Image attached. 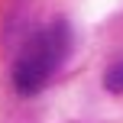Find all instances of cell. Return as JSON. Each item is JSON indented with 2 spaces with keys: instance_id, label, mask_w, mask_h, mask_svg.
<instances>
[{
  "instance_id": "1",
  "label": "cell",
  "mask_w": 123,
  "mask_h": 123,
  "mask_svg": "<svg viewBox=\"0 0 123 123\" xmlns=\"http://www.w3.org/2000/svg\"><path fill=\"white\" fill-rule=\"evenodd\" d=\"M68 45H71V29H68L65 19H52L49 26H42V29L23 45V52L13 62V71H10L13 91L23 94V97L39 94L52 81V74L58 71Z\"/></svg>"
},
{
  "instance_id": "2",
  "label": "cell",
  "mask_w": 123,
  "mask_h": 123,
  "mask_svg": "<svg viewBox=\"0 0 123 123\" xmlns=\"http://www.w3.org/2000/svg\"><path fill=\"white\" fill-rule=\"evenodd\" d=\"M104 87L110 94H123V58L113 62V65L104 71Z\"/></svg>"
}]
</instances>
